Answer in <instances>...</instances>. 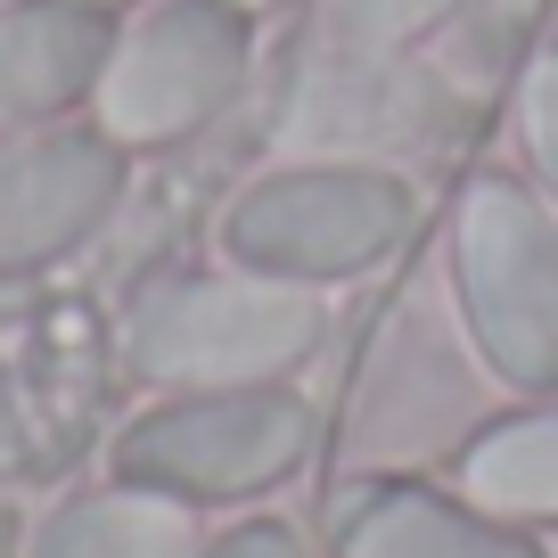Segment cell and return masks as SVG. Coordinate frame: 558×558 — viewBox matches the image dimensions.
<instances>
[{
	"label": "cell",
	"mask_w": 558,
	"mask_h": 558,
	"mask_svg": "<svg viewBox=\"0 0 558 558\" xmlns=\"http://www.w3.org/2000/svg\"><path fill=\"white\" fill-rule=\"evenodd\" d=\"M222 74H230L222 25H214L206 9H173V17H157L116 58V74H107V116H116V132L157 140V132H173V123H190L197 107L222 90Z\"/></svg>",
	"instance_id": "cell-2"
},
{
	"label": "cell",
	"mask_w": 558,
	"mask_h": 558,
	"mask_svg": "<svg viewBox=\"0 0 558 558\" xmlns=\"http://www.w3.org/2000/svg\"><path fill=\"white\" fill-rule=\"evenodd\" d=\"M313 313L296 296H271V288H190L173 296L165 313H148V369L157 378H197V386H222V378H255V369L288 362L304 345Z\"/></svg>",
	"instance_id": "cell-1"
},
{
	"label": "cell",
	"mask_w": 558,
	"mask_h": 558,
	"mask_svg": "<svg viewBox=\"0 0 558 558\" xmlns=\"http://www.w3.org/2000/svg\"><path fill=\"white\" fill-rule=\"evenodd\" d=\"M107 206V157L90 140H25L0 157V271L41 263Z\"/></svg>",
	"instance_id": "cell-3"
},
{
	"label": "cell",
	"mask_w": 558,
	"mask_h": 558,
	"mask_svg": "<svg viewBox=\"0 0 558 558\" xmlns=\"http://www.w3.org/2000/svg\"><path fill=\"white\" fill-rule=\"evenodd\" d=\"M41 558H181V518L157 501H83L41 534Z\"/></svg>",
	"instance_id": "cell-5"
},
{
	"label": "cell",
	"mask_w": 558,
	"mask_h": 558,
	"mask_svg": "<svg viewBox=\"0 0 558 558\" xmlns=\"http://www.w3.org/2000/svg\"><path fill=\"white\" fill-rule=\"evenodd\" d=\"M99 58V34H90L74 9H0V123L50 116L58 99H74V83Z\"/></svg>",
	"instance_id": "cell-4"
},
{
	"label": "cell",
	"mask_w": 558,
	"mask_h": 558,
	"mask_svg": "<svg viewBox=\"0 0 558 558\" xmlns=\"http://www.w3.org/2000/svg\"><path fill=\"white\" fill-rule=\"evenodd\" d=\"M222 558H288V550H279V542L271 534H255V542H230V550Z\"/></svg>",
	"instance_id": "cell-6"
}]
</instances>
